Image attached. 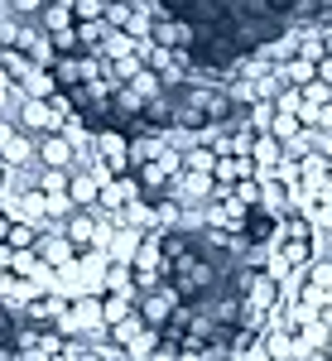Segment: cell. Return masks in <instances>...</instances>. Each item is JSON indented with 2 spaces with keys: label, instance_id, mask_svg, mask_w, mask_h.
Masks as SVG:
<instances>
[{
  "label": "cell",
  "instance_id": "obj_1",
  "mask_svg": "<svg viewBox=\"0 0 332 361\" xmlns=\"http://www.w3.org/2000/svg\"><path fill=\"white\" fill-rule=\"evenodd\" d=\"M173 284H178V294L188 299V294H202V289H212V265L202 260V255H193V250H178L173 260H168V270H164Z\"/></svg>",
  "mask_w": 332,
  "mask_h": 361
},
{
  "label": "cell",
  "instance_id": "obj_2",
  "mask_svg": "<svg viewBox=\"0 0 332 361\" xmlns=\"http://www.w3.org/2000/svg\"><path fill=\"white\" fill-rule=\"evenodd\" d=\"M15 352H20V357H68V333H58V328L20 333L15 337Z\"/></svg>",
  "mask_w": 332,
  "mask_h": 361
},
{
  "label": "cell",
  "instance_id": "obj_3",
  "mask_svg": "<svg viewBox=\"0 0 332 361\" xmlns=\"http://www.w3.org/2000/svg\"><path fill=\"white\" fill-rule=\"evenodd\" d=\"M34 154H39V164L78 169V149H73V140L63 135V130H44V135L34 140Z\"/></svg>",
  "mask_w": 332,
  "mask_h": 361
},
{
  "label": "cell",
  "instance_id": "obj_4",
  "mask_svg": "<svg viewBox=\"0 0 332 361\" xmlns=\"http://www.w3.org/2000/svg\"><path fill=\"white\" fill-rule=\"evenodd\" d=\"M265 130H270L279 145H294V140H299V130H304V116H294V111H275Z\"/></svg>",
  "mask_w": 332,
  "mask_h": 361
},
{
  "label": "cell",
  "instance_id": "obj_5",
  "mask_svg": "<svg viewBox=\"0 0 332 361\" xmlns=\"http://www.w3.org/2000/svg\"><path fill=\"white\" fill-rule=\"evenodd\" d=\"M34 183H39V193H68V183H73V169H54V164H44Z\"/></svg>",
  "mask_w": 332,
  "mask_h": 361
},
{
  "label": "cell",
  "instance_id": "obj_6",
  "mask_svg": "<svg viewBox=\"0 0 332 361\" xmlns=\"http://www.w3.org/2000/svg\"><path fill=\"white\" fill-rule=\"evenodd\" d=\"M250 154H255V164L260 169H270L279 159V154H284V145H279L275 135H270V130H260V135H255V149H250Z\"/></svg>",
  "mask_w": 332,
  "mask_h": 361
},
{
  "label": "cell",
  "instance_id": "obj_7",
  "mask_svg": "<svg viewBox=\"0 0 332 361\" xmlns=\"http://www.w3.org/2000/svg\"><path fill=\"white\" fill-rule=\"evenodd\" d=\"M308 289L313 294H328L332 289V260H308Z\"/></svg>",
  "mask_w": 332,
  "mask_h": 361
},
{
  "label": "cell",
  "instance_id": "obj_8",
  "mask_svg": "<svg viewBox=\"0 0 332 361\" xmlns=\"http://www.w3.org/2000/svg\"><path fill=\"white\" fill-rule=\"evenodd\" d=\"M323 357H332V333H328V347H323Z\"/></svg>",
  "mask_w": 332,
  "mask_h": 361
}]
</instances>
